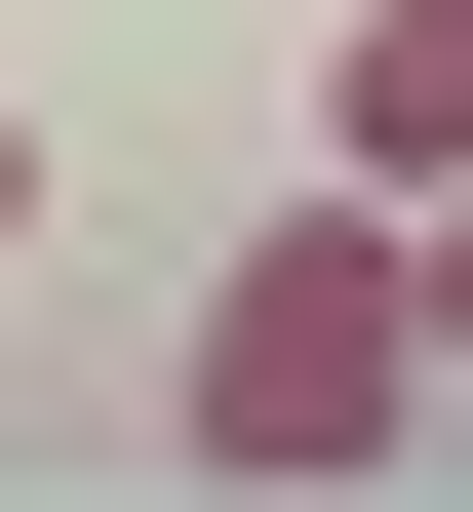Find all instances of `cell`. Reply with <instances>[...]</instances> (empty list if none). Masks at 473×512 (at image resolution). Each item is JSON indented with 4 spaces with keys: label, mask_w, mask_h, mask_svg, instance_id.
<instances>
[{
    "label": "cell",
    "mask_w": 473,
    "mask_h": 512,
    "mask_svg": "<svg viewBox=\"0 0 473 512\" xmlns=\"http://www.w3.org/2000/svg\"><path fill=\"white\" fill-rule=\"evenodd\" d=\"M395 276H434V394H473V158H434V197H395Z\"/></svg>",
    "instance_id": "3957f363"
},
{
    "label": "cell",
    "mask_w": 473,
    "mask_h": 512,
    "mask_svg": "<svg viewBox=\"0 0 473 512\" xmlns=\"http://www.w3.org/2000/svg\"><path fill=\"white\" fill-rule=\"evenodd\" d=\"M0 197H40V119H0Z\"/></svg>",
    "instance_id": "277c9868"
},
{
    "label": "cell",
    "mask_w": 473,
    "mask_h": 512,
    "mask_svg": "<svg viewBox=\"0 0 473 512\" xmlns=\"http://www.w3.org/2000/svg\"><path fill=\"white\" fill-rule=\"evenodd\" d=\"M316 158H355V197H434V158H473V0H355V79H316Z\"/></svg>",
    "instance_id": "7a4b0ae2"
},
{
    "label": "cell",
    "mask_w": 473,
    "mask_h": 512,
    "mask_svg": "<svg viewBox=\"0 0 473 512\" xmlns=\"http://www.w3.org/2000/svg\"><path fill=\"white\" fill-rule=\"evenodd\" d=\"M395 434H434V276H395V197L316 158V197L198 276V473H276V512H316V473H395Z\"/></svg>",
    "instance_id": "6da1fadb"
}]
</instances>
